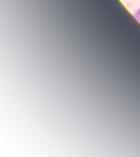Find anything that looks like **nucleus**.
<instances>
[{"instance_id":"1","label":"nucleus","mask_w":140,"mask_h":157,"mask_svg":"<svg viewBox=\"0 0 140 157\" xmlns=\"http://www.w3.org/2000/svg\"><path fill=\"white\" fill-rule=\"evenodd\" d=\"M134 17L136 19V21L140 24V7L135 12V13L134 14Z\"/></svg>"}]
</instances>
